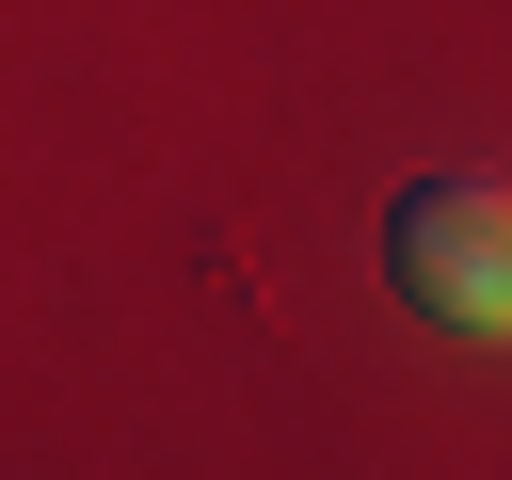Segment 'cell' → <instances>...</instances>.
I'll use <instances>...</instances> for the list:
<instances>
[{
	"label": "cell",
	"mask_w": 512,
	"mask_h": 480,
	"mask_svg": "<svg viewBox=\"0 0 512 480\" xmlns=\"http://www.w3.org/2000/svg\"><path fill=\"white\" fill-rule=\"evenodd\" d=\"M384 272H400L416 320L512 336V192H496V176H416L400 224H384Z\"/></svg>",
	"instance_id": "1"
}]
</instances>
